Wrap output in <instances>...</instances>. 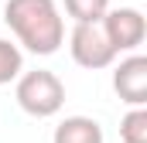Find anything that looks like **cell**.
Returning a JSON list of instances; mask_svg holds the SVG:
<instances>
[{
  "instance_id": "6da1fadb",
  "label": "cell",
  "mask_w": 147,
  "mask_h": 143,
  "mask_svg": "<svg viewBox=\"0 0 147 143\" xmlns=\"http://www.w3.org/2000/svg\"><path fill=\"white\" fill-rule=\"evenodd\" d=\"M3 21L31 55H55L65 41V21L55 0H7Z\"/></svg>"
},
{
  "instance_id": "7a4b0ae2",
  "label": "cell",
  "mask_w": 147,
  "mask_h": 143,
  "mask_svg": "<svg viewBox=\"0 0 147 143\" xmlns=\"http://www.w3.org/2000/svg\"><path fill=\"white\" fill-rule=\"evenodd\" d=\"M17 106L34 119H48L65 106V85L55 72L38 68V72H24L17 75V89H14Z\"/></svg>"
},
{
  "instance_id": "3957f363",
  "label": "cell",
  "mask_w": 147,
  "mask_h": 143,
  "mask_svg": "<svg viewBox=\"0 0 147 143\" xmlns=\"http://www.w3.org/2000/svg\"><path fill=\"white\" fill-rule=\"evenodd\" d=\"M103 34L110 41V48L120 55V51H137L147 37V17L137 10V7H110L106 17L99 21Z\"/></svg>"
},
{
  "instance_id": "277c9868",
  "label": "cell",
  "mask_w": 147,
  "mask_h": 143,
  "mask_svg": "<svg viewBox=\"0 0 147 143\" xmlns=\"http://www.w3.org/2000/svg\"><path fill=\"white\" fill-rule=\"evenodd\" d=\"M69 51H72L75 65H82L89 72L110 68L116 61V51L110 48V41H106L99 24H75L72 34H69Z\"/></svg>"
},
{
  "instance_id": "5b68a950",
  "label": "cell",
  "mask_w": 147,
  "mask_h": 143,
  "mask_svg": "<svg viewBox=\"0 0 147 143\" xmlns=\"http://www.w3.org/2000/svg\"><path fill=\"white\" fill-rule=\"evenodd\" d=\"M113 89H116L120 102H127L130 109H140L147 102V58L144 55H130L116 65Z\"/></svg>"
},
{
  "instance_id": "8992f818",
  "label": "cell",
  "mask_w": 147,
  "mask_h": 143,
  "mask_svg": "<svg viewBox=\"0 0 147 143\" xmlns=\"http://www.w3.org/2000/svg\"><path fill=\"white\" fill-rule=\"evenodd\" d=\"M51 143H103V126L92 116H65L55 126Z\"/></svg>"
},
{
  "instance_id": "52a82bcc",
  "label": "cell",
  "mask_w": 147,
  "mask_h": 143,
  "mask_svg": "<svg viewBox=\"0 0 147 143\" xmlns=\"http://www.w3.org/2000/svg\"><path fill=\"white\" fill-rule=\"evenodd\" d=\"M110 10V0H65V14L75 24H99Z\"/></svg>"
},
{
  "instance_id": "ba28073f",
  "label": "cell",
  "mask_w": 147,
  "mask_h": 143,
  "mask_svg": "<svg viewBox=\"0 0 147 143\" xmlns=\"http://www.w3.org/2000/svg\"><path fill=\"white\" fill-rule=\"evenodd\" d=\"M21 72H24V55H21V48H17L14 41L0 37V85L14 82Z\"/></svg>"
},
{
  "instance_id": "9c48e42d",
  "label": "cell",
  "mask_w": 147,
  "mask_h": 143,
  "mask_svg": "<svg viewBox=\"0 0 147 143\" xmlns=\"http://www.w3.org/2000/svg\"><path fill=\"white\" fill-rule=\"evenodd\" d=\"M120 140L123 143H147V109H130L120 119Z\"/></svg>"
}]
</instances>
